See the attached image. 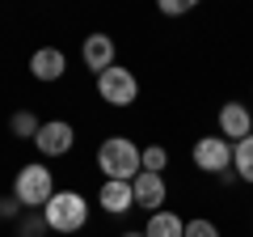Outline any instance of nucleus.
<instances>
[{
    "instance_id": "obj_1",
    "label": "nucleus",
    "mask_w": 253,
    "mask_h": 237,
    "mask_svg": "<svg viewBox=\"0 0 253 237\" xmlns=\"http://www.w3.org/2000/svg\"><path fill=\"white\" fill-rule=\"evenodd\" d=\"M97 170L106 174V182H135L144 174V148L131 136H110L97 144Z\"/></svg>"
},
{
    "instance_id": "obj_2",
    "label": "nucleus",
    "mask_w": 253,
    "mask_h": 237,
    "mask_svg": "<svg viewBox=\"0 0 253 237\" xmlns=\"http://www.w3.org/2000/svg\"><path fill=\"white\" fill-rule=\"evenodd\" d=\"M42 216H46V229H51V233L72 237V233H81V229L89 225V199H84L81 191H55L51 203L42 208Z\"/></svg>"
},
{
    "instance_id": "obj_3",
    "label": "nucleus",
    "mask_w": 253,
    "mask_h": 237,
    "mask_svg": "<svg viewBox=\"0 0 253 237\" xmlns=\"http://www.w3.org/2000/svg\"><path fill=\"white\" fill-rule=\"evenodd\" d=\"M51 195H55V174L46 170L42 161L17 170V178H13V199L26 212H42L46 203H51Z\"/></svg>"
},
{
    "instance_id": "obj_4",
    "label": "nucleus",
    "mask_w": 253,
    "mask_h": 237,
    "mask_svg": "<svg viewBox=\"0 0 253 237\" xmlns=\"http://www.w3.org/2000/svg\"><path fill=\"white\" fill-rule=\"evenodd\" d=\"M232 140L224 136H199L194 140V148H190V157H194V170L211 174V178H224V174H232Z\"/></svg>"
},
{
    "instance_id": "obj_5",
    "label": "nucleus",
    "mask_w": 253,
    "mask_h": 237,
    "mask_svg": "<svg viewBox=\"0 0 253 237\" xmlns=\"http://www.w3.org/2000/svg\"><path fill=\"white\" fill-rule=\"evenodd\" d=\"M97 98L106 102V106H114V110L131 106V102L139 98V81H135V72H131V68H123V64L106 68V72L97 76Z\"/></svg>"
},
{
    "instance_id": "obj_6",
    "label": "nucleus",
    "mask_w": 253,
    "mask_h": 237,
    "mask_svg": "<svg viewBox=\"0 0 253 237\" xmlns=\"http://www.w3.org/2000/svg\"><path fill=\"white\" fill-rule=\"evenodd\" d=\"M34 148L42 157H68L76 148V127L68 118H46L42 131H38V140H34Z\"/></svg>"
},
{
    "instance_id": "obj_7",
    "label": "nucleus",
    "mask_w": 253,
    "mask_h": 237,
    "mask_svg": "<svg viewBox=\"0 0 253 237\" xmlns=\"http://www.w3.org/2000/svg\"><path fill=\"white\" fill-rule=\"evenodd\" d=\"M81 59H84V68H89L93 76H101L106 68L118 64V47H114V38H110V34H89V38L81 43Z\"/></svg>"
},
{
    "instance_id": "obj_8",
    "label": "nucleus",
    "mask_w": 253,
    "mask_h": 237,
    "mask_svg": "<svg viewBox=\"0 0 253 237\" xmlns=\"http://www.w3.org/2000/svg\"><path fill=\"white\" fill-rule=\"evenodd\" d=\"M219 136L241 144L245 136H253V110L245 102H224L219 106Z\"/></svg>"
},
{
    "instance_id": "obj_9",
    "label": "nucleus",
    "mask_w": 253,
    "mask_h": 237,
    "mask_svg": "<svg viewBox=\"0 0 253 237\" xmlns=\"http://www.w3.org/2000/svg\"><path fill=\"white\" fill-rule=\"evenodd\" d=\"M131 191H135V208L144 212H161L165 199H169V186H165V174H139L135 182H131Z\"/></svg>"
},
{
    "instance_id": "obj_10",
    "label": "nucleus",
    "mask_w": 253,
    "mask_h": 237,
    "mask_svg": "<svg viewBox=\"0 0 253 237\" xmlns=\"http://www.w3.org/2000/svg\"><path fill=\"white\" fill-rule=\"evenodd\" d=\"M63 72H68V55H63L59 47H38V51L30 55V76H34V81L51 85V81H59Z\"/></svg>"
},
{
    "instance_id": "obj_11",
    "label": "nucleus",
    "mask_w": 253,
    "mask_h": 237,
    "mask_svg": "<svg viewBox=\"0 0 253 237\" xmlns=\"http://www.w3.org/2000/svg\"><path fill=\"white\" fill-rule=\"evenodd\" d=\"M97 203H101L106 216H123V212L135 208V191H131V182H101Z\"/></svg>"
},
{
    "instance_id": "obj_12",
    "label": "nucleus",
    "mask_w": 253,
    "mask_h": 237,
    "mask_svg": "<svg viewBox=\"0 0 253 237\" xmlns=\"http://www.w3.org/2000/svg\"><path fill=\"white\" fill-rule=\"evenodd\" d=\"M144 237H186V220H181L177 212L161 208V212H152V216H148Z\"/></svg>"
},
{
    "instance_id": "obj_13",
    "label": "nucleus",
    "mask_w": 253,
    "mask_h": 237,
    "mask_svg": "<svg viewBox=\"0 0 253 237\" xmlns=\"http://www.w3.org/2000/svg\"><path fill=\"white\" fill-rule=\"evenodd\" d=\"M38 131H42V118H38L34 110H13V115H9V136L38 140Z\"/></svg>"
},
{
    "instance_id": "obj_14",
    "label": "nucleus",
    "mask_w": 253,
    "mask_h": 237,
    "mask_svg": "<svg viewBox=\"0 0 253 237\" xmlns=\"http://www.w3.org/2000/svg\"><path fill=\"white\" fill-rule=\"evenodd\" d=\"M232 174L241 178V182L253 186V136H245L241 144L232 148Z\"/></svg>"
},
{
    "instance_id": "obj_15",
    "label": "nucleus",
    "mask_w": 253,
    "mask_h": 237,
    "mask_svg": "<svg viewBox=\"0 0 253 237\" xmlns=\"http://www.w3.org/2000/svg\"><path fill=\"white\" fill-rule=\"evenodd\" d=\"M51 229H46V216L42 212H26V216L17 220V237H46Z\"/></svg>"
},
{
    "instance_id": "obj_16",
    "label": "nucleus",
    "mask_w": 253,
    "mask_h": 237,
    "mask_svg": "<svg viewBox=\"0 0 253 237\" xmlns=\"http://www.w3.org/2000/svg\"><path fill=\"white\" fill-rule=\"evenodd\" d=\"M165 165H169V148L165 144H148L144 148V170L148 174H165Z\"/></svg>"
},
{
    "instance_id": "obj_17",
    "label": "nucleus",
    "mask_w": 253,
    "mask_h": 237,
    "mask_svg": "<svg viewBox=\"0 0 253 237\" xmlns=\"http://www.w3.org/2000/svg\"><path fill=\"white\" fill-rule=\"evenodd\" d=\"M186 237H219V225L207 216H194V220H186Z\"/></svg>"
},
{
    "instance_id": "obj_18",
    "label": "nucleus",
    "mask_w": 253,
    "mask_h": 237,
    "mask_svg": "<svg viewBox=\"0 0 253 237\" xmlns=\"http://www.w3.org/2000/svg\"><path fill=\"white\" fill-rule=\"evenodd\" d=\"M194 9V0H161V13L165 17H181V13Z\"/></svg>"
},
{
    "instance_id": "obj_19",
    "label": "nucleus",
    "mask_w": 253,
    "mask_h": 237,
    "mask_svg": "<svg viewBox=\"0 0 253 237\" xmlns=\"http://www.w3.org/2000/svg\"><path fill=\"white\" fill-rule=\"evenodd\" d=\"M123 237H144V229H126V233Z\"/></svg>"
},
{
    "instance_id": "obj_20",
    "label": "nucleus",
    "mask_w": 253,
    "mask_h": 237,
    "mask_svg": "<svg viewBox=\"0 0 253 237\" xmlns=\"http://www.w3.org/2000/svg\"><path fill=\"white\" fill-rule=\"evenodd\" d=\"M0 216H4V195H0Z\"/></svg>"
}]
</instances>
